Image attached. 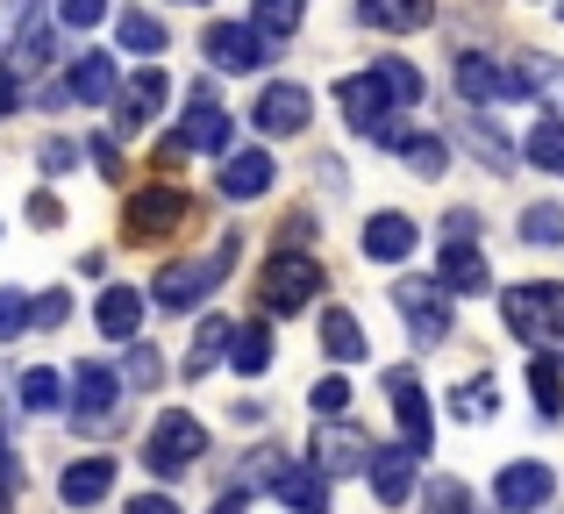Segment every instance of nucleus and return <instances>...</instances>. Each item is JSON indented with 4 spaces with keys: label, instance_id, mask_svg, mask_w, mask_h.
Segmentation results:
<instances>
[{
    "label": "nucleus",
    "instance_id": "1",
    "mask_svg": "<svg viewBox=\"0 0 564 514\" xmlns=\"http://www.w3.org/2000/svg\"><path fill=\"white\" fill-rule=\"evenodd\" d=\"M500 315L522 343H536V358H564V286L551 278H522L500 293Z\"/></svg>",
    "mask_w": 564,
    "mask_h": 514
},
{
    "label": "nucleus",
    "instance_id": "2",
    "mask_svg": "<svg viewBox=\"0 0 564 514\" xmlns=\"http://www.w3.org/2000/svg\"><path fill=\"white\" fill-rule=\"evenodd\" d=\"M236 258H243V237L229 229V237H221L207 258H180V264H165V272H158V286H151V300L165 307V315H180V307H200L207 293H215L221 278L236 272Z\"/></svg>",
    "mask_w": 564,
    "mask_h": 514
},
{
    "label": "nucleus",
    "instance_id": "3",
    "mask_svg": "<svg viewBox=\"0 0 564 514\" xmlns=\"http://www.w3.org/2000/svg\"><path fill=\"white\" fill-rule=\"evenodd\" d=\"M393 307H400V321H408V336L422 350H436V343H451V286L443 278H400L393 286Z\"/></svg>",
    "mask_w": 564,
    "mask_h": 514
},
{
    "label": "nucleus",
    "instance_id": "4",
    "mask_svg": "<svg viewBox=\"0 0 564 514\" xmlns=\"http://www.w3.org/2000/svg\"><path fill=\"white\" fill-rule=\"evenodd\" d=\"M200 458H207V429H200V422H193V415H158L151 444H143V464H151L158 479H180Z\"/></svg>",
    "mask_w": 564,
    "mask_h": 514
},
{
    "label": "nucleus",
    "instance_id": "5",
    "mask_svg": "<svg viewBox=\"0 0 564 514\" xmlns=\"http://www.w3.org/2000/svg\"><path fill=\"white\" fill-rule=\"evenodd\" d=\"M264 307L272 315H301V307H315V293H322V264L307 258V251H279L272 264H264Z\"/></svg>",
    "mask_w": 564,
    "mask_h": 514
},
{
    "label": "nucleus",
    "instance_id": "6",
    "mask_svg": "<svg viewBox=\"0 0 564 514\" xmlns=\"http://www.w3.org/2000/svg\"><path fill=\"white\" fill-rule=\"evenodd\" d=\"M186 215H193V200L180 194V186H143V194H129V200H122V229H129L137 243L172 237Z\"/></svg>",
    "mask_w": 564,
    "mask_h": 514
},
{
    "label": "nucleus",
    "instance_id": "7",
    "mask_svg": "<svg viewBox=\"0 0 564 514\" xmlns=\"http://www.w3.org/2000/svg\"><path fill=\"white\" fill-rule=\"evenodd\" d=\"M336 100H344L350 129H365V136H386V114H400L393 86H386L379 72H350V79H336Z\"/></svg>",
    "mask_w": 564,
    "mask_h": 514
},
{
    "label": "nucleus",
    "instance_id": "8",
    "mask_svg": "<svg viewBox=\"0 0 564 514\" xmlns=\"http://www.w3.org/2000/svg\"><path fill=\"white\" fill-rule=\"evenodd\" d=\"M200 51L215 57V72H258L264 57H272V43H264L250 22H207L200 29Z\"/></svg>",
    "mask_w": 564,
    "mask_h": 514
},
{
    "label": "nucleus",
    "instance_id": "9",
    "mask_svg": "<svg viewBox=\"0 0 564 514\" xmlns=\"http://www.w3.org/2000/svg\"><path fill=\"white\" fill-rule=\"evenodd\" d=\"M115 407H122V379H115L108 364H79V372H72V422H79V429H108Z\"/></svg>",
    "mask_w": 564,
    "mask_h": 514
},
{
    "label": "nucleus",
    "instance_id": "10",
    "mask_svg": "<svg viewBox=\"0 0 564 514\" xmlns=\"http://www.w3.org/2000/svg\"><path fill=\"white\" fill-rule=\"evenodd\" d=\"M386 393H393V422H400V450H414V458H429V444H436V422H429V393L414 386L408 372H386Z\"/></svg>",
    "mask_w": 564,
    "mask_h": 514
},
{
    "label": "nucleus",
    "instance_id": "11",
    "mask_svg": "<svg viewBox=\"0 0 564 514\" xmlns=\"http://www.w3.org/2000/svg\"><path fill=\"white\" fill-rule=\"evenodd\" d=\"M457 94L465 100H522L529 79L522 72H500L494 57H479V51H457Z\"/></svg>",
    "mask_w": 564,
    "mask_h": 514
},
{
    "label": "nucleus",
    "instance_id": "12",
    "mask_svg": "<svg viewBox=\"0 0 564 514\" xmlns=\"http://www.w3.org/2000/svg\"><path fill=\"white\" fill-rule=\"evenodd\" d=\"M165 94H172V86H165V72H158V65H143L137 79H129L122 94H115V129H122V136L151 129V114L165 108Z\"/></svg>",
    "mask_w": 564,
    "mask_h": 514
},
{
    "label": "nucleus",
    "instance_id": "13",
    "mask_svg": "<svg viewBox=\"0 0 564 514\" xmlns=\"http://www.w3.org/2000/svg\"><path fill=\"white\" fill-rule=\"evenodd\" d=\"M250 122H258L264 136H301V129H307V94H301V86H286V79L264 86V94L250 100Z\"/></svg>",
    "mask_w": 564,
    "mask_h": 514
},
{
    "label": "nucleus",
    "instance_id": "14",
    "mask_svg": "<svg viewBox=\"0 0 564 514\" xmlns=\"http://www.w3.org/2000/svg\"><path fill=\"white\" fill-rule=\"evenodd\" d=\"M372 458H379V450L365 444L358 429H336V422H329V429L315 436V464H322L329 479H344V472H372Z\"/></svg>",
    "mask_w": 564,
    "mask_h": 514
},
{
    "label": "nucleus",
    "instance_id": "15",
    "mask_svg": "<svg viewBox=\"0 0 564 514\" xmlns=\"http://www.w3.org/2000/svg\"><path fill=\"white\" fill-rule=\"evenodd\" d=\"M494 493H500V507H508V514H529V507H543L557 493V479H551V464H508Z\"/></svg>",
    "mask_w": 564,
    "mask_h": 514
},
{
    "label": "nucleus",
    "instance_id": "16",
    "mask_svg": "<svg viewBox=\"0 0 564 514\" xmlns=\"http://www.w3.org/2000/svg\"><path fill=\"white\" fill-rule=\"evenodd\" d=\"M279 507L293 514H329V472L322 464H286V479H279Z\"/></svg>",
    "mask_w": 564,
    "mask_h": 514
},
{
    "label": "nucleus",
    "instance_id": "17",
    "mask_svg": "<svg viewBox=\"0 0 564 514\" xmlns=\"http://www.w3.org/2000/svg\"><path fill=\"white\" fill-rule=\"evenodd\" d=\"M414 243H422V229H414L408 215H372V222H365V258H379V264L414 258Z\"/></svg>",
    "mask_w": 564,
    "mask_h": 514
},
{
    "label": "nucleus",
    "instance_id": "18",
    "mask_svg": "<svg viewBox=\"0 0 564 514\" xmlns=\"http://www.w3.org/2000/svg\"><path fill=\"white\" fill-rule=\"evenodd\" d=\"M358 22L408 36V29H429V22H436V0H358Z\"/></svg>",
    "mask_w": 564,
    "mask_h": 514
},
{
    "label": "nucleus",
    "instance_id": "19",
    "mask_svg": "<svg viewBox=\"0 0 564 514\" xmlns=\"http://www.w3.org/2000/svg\"><path fill=\"white\" fill-rule=\"evenodd\" d=\"M221 194H229V200H258V194H272V157H264V151H236V157H221Z\"/></svg>",
    "mask_w": 564,
    "mask_h": 514
},
{
    "label": "nucleus",
    "instance_id": "20",
    "mask_svg": "<svg viewBox=\"0 0 564 514\" xmlns=\"http://www.w3.org/2000/svg\"><path fill=\"white\" fill-rule=\"evenodd\" d=\"M108 486H115V458H79L65 479H57L65 507H94V501H108Z\"/></svg>",
    "mask_w": 564,
    "mask_h": 514
},
{
    "label": "nucleus",
    "instance_id": "21",
    "mask_svg": "<svg viewBox=\"0 0 564 514\" xmlns=\"http://www.w3.org/2000/svg\"><path fill=\"white\" fill-rule=\"evenodd\" d=\"M137 321H143V293L137 286H108V293H100V336L137 343Z\"/></svg>",
    "mask_w": 564,
    "mask_h": 514
},
{
    "label": "nucleus",
    "instance_id": "22",
    "mask_svg": "<svg viewBox=\"0 0 564 514\" xmlns=\"http://www.w3.org/2000/svg\"><path fill=\"white\" fill-rule=\"evenodd\" d=\"M180 143L186 151H229V114H221L215 100H193L186 122H180Z\"/></svg>",
    "mask_w": 564,
    "mask_h": 514
},
{
    "label": "nucleus",
    "instance_id": "23",
    "mask_svg": "<svg viewBox=\"0 0 564 514\" xmlns=\"http://www.w3.org/2000/svg\"><path fill=\"white\" fill-rule=\"evenodd\" d=\"M122 86H115V57H100V51H86L79 65H72V79H65V100H115Z\"/></svg>",
    "mask_w": 564,
    "mask_h": 514
},
{
    "label": "nucleus",
    "instance_id": "24",
    "mask_svg": "<svg viewBox=\"0 0 564 514\" xmlns=\"http://www.w3.org/2000/svg\"><path fill=\"white\" fill-rule=\"evenodd\" d=\"M443 286L451 293H486L494 286V272H486V258H479V243H451V251H443Z\"/></svg>",
    "mask_w": 564,
    "mask_h": 514
},
{
    "label": "nucleus",
    "instance_id": "25",
    "mask_svg": "<svg viewBox=\"0 0 564 514\" xmlns=\"http://www.w3.org/2000/svg\"><path fill=\"white\" fill-rule=\"evenodd\" d=\"M372 493L386 507H400L414 493V450H379L372 458Z\"/></svg>",
    "mask_w": 564,
    "mask_h": 514
},
{
    "label": "nucleus",
    "instance_id": "26",
    "mask_svg": "<svg viewBox=\"0 0 564 514\" xmlns=\"http://www.w3.org/2000/svg\"><path fill=\"white\" fill-rule=\"evenodd\" d=\"M322 350H329L336 364H358L365 358V329H358L350 307H329V315H322Z\"/></svg>",
    "mask_w": 564,
    "mask_h": 514
},
{
    "label": "nucleus",
    "instance_id": "27",
    "mask_svg": "<svg viewBox=\"0 0 564 514\" xmlns=\"http://www.w3.org/2000/svg\"><path fill=\"white\" fill-rule=\"evenodd\" d=\"M301 14H307V0H250V29L264 43H286L301 29Z\"/></svg>",
    "mask_w": 564,
    "mask_h": 514
},
{
    "label": "nucleus",
    "instance_id": "28",
    "mask_svg": "<svg viewBox=\"0 0 564 514\" xmlns=\"http://www.w3.org/2000/svg\"><path fill=\"white\" fill-rule=\"evenodd\" d=\"M51 65V22H43V0L22 14V36H14V72H43Z\"/></svg>",
    "mask_w": 564,
    "mask_h": 514
},
{
    "label": "nucleus",
    "instance_id": "29",
    "mask_svg": "<svg viewBox=\"0 0 564 514\" xmlns=\"http://www.w3.org/2000/svg\"><path fill=\"white\" fill-rule=\"evenodd\" d=\"M494 407H500V386H494V379H471V386H465V379H457V393H451V415L457 422H471V429H479V422H494Z\"/></svg>",
    "mask_w": 564,
    "mask_h": 514
},
{
    "label": "nucleus",
    "instance_id": "30",
    "mask_svg": "<svg viewBox=\"0 0 564 514\" xmlns=\"http://www.w3.org/2000/svg\"><path fill=\"white\" fill-rule=\"evenodd\" d=\"M522 151H529V165H536V172H564V114H543V122L529 129Z\"/></svg>",
    "mask_w": 564,
    "mask_h": 514
},
{
    "label": "nucleus",
    "instance_id": "31",
    "mask_svg": "<svg viewBox=\"0 0 564 514\" xmlns=\"http://www.w3.org/2000/svg\"><path fill=\"white\" fill-rule=\"evenodd\" d=\"M229 358H236V372H243V379H258L264 364H272V329H264V321H243L236 343H229Z\"/></svg>",
    "mask_w": 564,
    "mask_h": 514
},
{
    "label": "nucleus",
    "instance_id": "32",
    "mask_svg": "<svg viewBox=\"0 0 564 514\" xmlns=\"http://www.w3.org/2000/svg\"><path fill=\"white\" fill-rule=\"evenodd\" d=\"M229 343H236V336H229V321H221V315H207V321H200V343H193V358H186V379L215 372V364L229 358Z\"/></svg>",
    "mask_w": 564,
    "mask_h": 514
},
{
    "label": "nucleus",
    "instance_id": "33",
    "mask_svg": "<svg viewBox=\"0 0 564 514\" xmlns=\"http://www.w3.org/2000/svg\"><path fill=\"white\" fill-rule=\"evenodd\" d=\"M522 79H529V94H543V100L564 114V65H557L551 51H529V57H522Z\"/></svg>",
    "mask_w": 564,
    "mask_h": 514
},
{
    "label": "nucleus",
    "instance_id": "34",
    "mask_svg": "<svg viewBox=\"0 0 564 514\" xmlns=\"http://www.w3.org/2000/svg\"><path fill=\"white\" fill-rule=\"evenodd\" d=\"M400 157H408L414 179H443V172H451V151H443V136H408V143H400Z\"/></svg>",
    "mask_w": 564,
    "mask_h": 514
},
{
    "label": "nucleus",
    "instance_id": "35",
    "mask_svg": "<svg viewBox=\"0 0 564 514\" xmlns=\"http://www.w3.org/2000/svg\"><path fill=\"white\" fill-rule=\"evenodd\" d=\"M457 129H465V143H471V151H479L494 172H508V165H514V151L494 136V129H486V114H471V108H465V122H457Z\"/></svg>",
    "mask_w": 564,
    "mask_h": 514
},
{
    "label": "nucleus",
    "instance_id": "36",
    "mask_svg": "<svg viewBox=\"0 0 564 514\" xmlns=\"http://www.w3.org/2000/svg\"><path fill=\"white\" fill-rule=\"evenodd\" d=\"M529 393H536L543 415H557V407H564V372H557V358H529Z\"/></svg>",
    "mask_w": 564,
    "mask_h": 514
},
{
    "label": "nucleus",
    "instance_id": "37",
    "mask_svg": "<svg viewBox=\"0 0 564 514\" xmlns=\"http://www.w3.org/2000/svg\"><path fill=\"white\" fill-rule=\"evenodd\" d=\"M522 243H564V208L551 200H536V208H522V229H514Z\"/></svg>",
    "mask_w": 564,
    "mask_h": 514
},
{
    "label": "nucleus",
    "instance_id": "38",
    "mask_svg": "<svg viewBox=\"0 0 564 514\" xmlns=\"http://www.w3.org/2000/svg\"><path fill=\"white\" fill-rule=\"evenodd\" d=\"M422 514H471V486H465V479H429V486H422Z\"/></svg>",
    "mask_w": 564,
    "mask_h": 514
},
{
    "label": "nucleus",
    "instance_id": "39",
    "mask_svg": "<svg viewBox=\"0 0 564 514\" xmlns=\"http://www.w3.org/2000/svg\"><path fill=\"white\" fill-rule=\"evenodd\" d=\"M57 393H65V379H57L51 364L22 372V407H29V415H51V407H57Z\"/></svg>",
    "mask_w": 564,
    "mask_h": 514
},
{
    "label": "nucleus",
    "instance_id": "40",
    "mask_svg": "<svg viewBox=\"0 0 564 514\" xmlns=\"http://www.w3.org/2000/svg\"><path fill=\"white\" fill-rule=\"evenodd\" d=\"M122 51H143V57L165 51V22H158V14H137V8H129V14H122Z\"/></svg>",
    "mask_w": 564,
    "mask_h": 514
},
{
    "label": "nucleus",
    "instance_id": "41",
    "mask_svg": "<svg viewBox=\"0 0 564 514\" xmlns=\"http://www.w3.org/2000/svg\"><path fill=\"white\" fill-rule=\"evenodd\" d=\"M379 79L393 86V100H400V108H414V100H422V72H414L408 57H379Z\"/></svg>",
    "mask_w": 564,
    "mask_h": 514
},
{
    "label": "nucleus",
    "instance_id": "42",
    "mask_svg": "<svg viewBox=\"0 0 564 514\" xmlns=\"http://www.w3.org/2000/svg\"><path fill=\"white\" fill-rule=\"evenodd\" d=\"M29 321H36V300H22V286H0V343L22 336Z\"/></svg>",
    "mask_w": 564,
    "mask_h": 514
},
{
    "label": "nucleus",
    "instance_id": "43",
    "mask_svg": "<svg viewBox=\"0 0 564 514\" xmlns=\"http://www.w3.org/2000/svg\"><path fill=\"white\" fill-rule=\"evenodd\" d=\"M14 501H22V458L0 444V514H14Z\"/></svg>",
    "mask_w": 564,
    "mask_h": 514
},
{
    "label": "nucleus",
    "instance_id": "44",
    "mask_svg": "<svg viewBox=\"0 0 564 514\" xmlns=\"http://www.w3.org/2000/svg\"><path fill=\"white\" fill-rule=\"evenodd\" d=\"M344 407H350V386H344V379H322V386H315V415H322V422H336Z\"/></svg>",
    "mask_w": 564,
    "mask_h": 514
},
{
    "label": "nucleus",
    "instance_id": "45",
    "mask_svg": "<svg viewBox=\"0 0 564 514\" xmlns=\"http://www.w3.org/2000/svg\"><path fill=\"white\" fill-rule=\"evenodd\" d=\"M72 321V293H43L36 300V329H65Z\"/></svg>",
    "mask_w": 564,
    "mask_h": 514
},
{
    "label": "nucleus",
    "instance_id": "46",
    "mask_svg": "<svg viewBox=\"0 0 564 514\" xmlns=\"http://www.w3.org/2000/svg\"><path fill=\"white\" fill-rule=\"evenodd\" d=\"M36 157H43V172H72V165H79V143H72V136H51Z\"/></svg>",
    "mask_w": 564,
    "mask_h": 514
},
{
    "label": "nucleus",
    "instance_id": "47",
    "mask_svg": "<svg viewBox=\"0 0 564 514\" xmlns=\"http://www.w3.org/2000/svg\"><path fill=\"white\" fill-rule=\"evenodd\" d=\"M86 157L100 165V179H122V151H115V136H94V143H86Z\"/></svg>",
    "mask_w": 564,
    "mask_h": 514
},
{
    "label": "nucleus",
    "instance_id": "48",
    "mask_svg": "<svg viewBox=\"0 0 564 514\" xmlns=\"http://www.w3.org/2000/svg\"><path fill=\"white\" fill-rule=\"evenodd\" d=\"M129 386H158V350L151 343L129 350Z\"/></svg>",
    "mask_w": 564,
    "mask_h": 514
},
{
    "label": "nucleus",
    "instance_id": "49",
    "mask_svg": "<svg viewBox=\"0 0 564 514\" xmlns=\"http://www.w3.org/2000/svg\"><path fill=\"white\" fill-rule=\"evenodd\" d=\"M307 237H315L307 215H286V222H279V251H307Z\"/></svg>",
    "mask_w": 564,
    "mask_h": 514
},
{
    "label": "nucleus",
    "instance_id": "50",
    "mask_svg": "<svg viewBox=\"0 0 564 514\" xmlns=\"http://www.w3.org/2000/svg\"><path fill=\"white\" fill-rule=\"evenodd\" d=\"M100 14H108V0H65V22L72 29H94Z\"/></svg>",
    "mask_w": 564,
    "mask_h": 514
},
{
    "label": "nucleus",
    "instance_id": "51",
    "mask_svg": "<svg viewBox=\"0 0 564 514\" xmlns=\"http://www.w3.org/2000/svg\"><path fill=\"white\" fill-rule=\"evenodd\" d=\"M29 222H36V229H57V222H65V208H57V194H36V200H29Z\"/></svg>",
    "mask_w": 564,
    "mask_h": 514
},
{
    "label": "nucleus",
    "instance_id": "52",
    "mask_svg": "<svg viewBox=\"0 0 564 514\" xmlns=\"http://www.w3.org/2000/svg\"><path fill=\"white\" fill-rule=\"evenodd\" d=\"M443 229H451V243H471V237H479V215H471V208H451V215H443Z\"/></svg>",
    "mask_w": 564,
    "mask_h": 514
},
{
    "label": "nucleus",
    "instance_id": "53",
    "mask_svg": "<svg viewBox=\"0 0 564 514\" xmlns=\"http://www.w3.org/2000/svg\"><path fill=\"white\" fill-rule=\"evenodd\" d=\"M14 108H22V79H14V72H0V122H8Z\"/></svg>",
    "mask_w": 564,
    "mask_h": 514
},
{
    "label": "nucleus",
    "instance_id": "54",
    "mask_svg": "<svg viewBox=\"0 0 564 514\" xmlns=\"http://www.w3.org/2000/svg\"><path fill=\"white\" fill-rule=\"evenodd\" d=\"M129 514H180V507H172L165 493H137V501H129Z\"/></svg>",
    "mask_w": 564,
    "mask_h": 514
},
{
    "label": "nucleus",
    "instance_id": "55",
    "mask_svg": "<svg viewBox=\"0 0 564 514\" xmlns=\"http://www.w3.org/2000/svg\"><path fill=\"white\" fill-rule=\"evenodd\" d=\"M180 157H186V143H180V136H165V143H158V172H172Z\"/></svg>",
    "mask_w": 564,
    "mask_h": 514
},
{
    "label": "nucleus",
    "instance_id": "56",
    "mask_svg": "<svg viewBox=\"0 0 564 514\" xmlns=\"http://www.w3.org/2000/svg\"><path fill=\"white\" fill-rule=\"evenodd\" d=\"M250 507V493L243 486H236V493H221V501H215V514H243Z\"/></svg>",
    "mask_w": 564,
    "mask_h": 514
},
{
    "label": "nucleus",
    "instance_id": "57",
    "mask_svg": "<svg viewBox=\"0 0 564 514\" xmlns=\"http://www.w3.org/2000/svg\"><path fill=\"white\" fill-rule=\"evenodd\" d=\"M557 14H564V0H557Z\"/></svg>",
    "mask_w": 564,
    "mask_h": 514
}]
</instances>
